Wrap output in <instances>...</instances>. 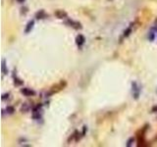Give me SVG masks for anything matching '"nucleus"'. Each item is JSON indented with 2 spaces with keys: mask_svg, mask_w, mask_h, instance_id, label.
I'll return each mask as SVG.
<instances>
[{
  "mask_svg": "<svg viewBox=\"0 0 157 147\" xmlns=\"http://www.w3.org/2000/svg\"><path fill=\"white\" fill-rule=\"evenodd\" d=\"M34 21L32 20V21H29V23L27 24V27H26V29H25V32H26V34L30 32V31L33 30V29H34Z\"/></svg>",
  "mask_w": 157,
  "mask_h": 147,
  "instance_id": "obj_8",
  "label": "nucleus"
},
{
  "mask_svg": "<svg viewBox=\"0 0 157 147\" xmlns=\"http://www.w3.org/2000/svg\"><path fill=\"white\" fill-rule=\"evenodd\" d=\"M54 15H55V17L58 18V19H66V18L68 17V14H67L64 10H56V11L54 12Z\"/></svg>",
  "mask_w": 157,
  "mask_h": 147,
  "instance_id": "obj_5",
  "label": "nucleus"
},
{
  "mask_svg": "<svg viewBox=\"0 0 157 147\" xmlns=\"http://www.w3.org/2000/svg\"><path fill=\"white\" fill-rule=\"evenodd\" d=\"M1 70H2L3 75L8 74V69H7V66H6V60L5 59H2V61H1Z\"/></svg>",
  "mask_w": 157,
  "mask_h": 147,
  "instance_id": "obj_9",
  "label": "nucleus"
},
{
  "mask_svg": "<svg viewBox=\"0 0 157 147\" xmlns=\"http://www.w3.org/2000/svg\"><path fill=\"white\" fill-rule=\"evenodd\" d=\"M148 39H149V41H153L155 39V32L153 30L148 32Z\"/></svg>",
  "mask_w": 157,
  "mask_h": 147,
  "instance_id": "obj_14",
  "label": "nucleus"
},
{
  "mask_svg": "<svg viewBox=\"0 0 157 147\" xmlns=\"http://www.w3.org/2000/svg\"><path fill=\"white\" fill-rule=\"evenodd\" d=\"M65 24L75 29H81L83 28L81 23H78L77 21H74V20H72V19H67L66 20V22H65Z\"/></svg>",
  "mask_w": 157,
  "mask_h": 147,
  "instance_id": "obj_3",
  "label": "nucleus"
},
{
  "mask_svg": "<svg viewBox=\"0 0 157 147\" xmlns=\"http://www.w3.org/2000/svg\"><path fill=\"white\" fill-rule=\"evenodd\" d=\"M146 130V127H144L143 128H142L139 132H137V146H145L146 141H145V138H144V133Z\"/></svg>",
  "mask_w": 157,
  "mask_h": 147,
  "instance_id": "obj_1",
  "label": "nucleus"
},
{
  "mask_svg": "<svg viewBox=\"0 0 157 147\" xmlns=\"http://www.w3.org/2000/svg\"><path fill=\"white\" fill-rule=\"evenodd\" d=\"M156 92H157V90H156Z\"/></svg>",
  "mask_w": 157,
  "mask_h": 147,
  "instance_id": "obj_21",
  "label": "nucleus"
},
{
  "mask_svg": "<svg viewBox=\"0 0 157 147\" xmlns=\"http://www.w3.org/2000/svg\"><path fill=\"white\" fill-rule=\"evenodd\" d=\"M13 78H14V84L16 85V86H21V85H23V84H24V81H23L22 79H20L19 78L15 77V75L13 76Z\"/></svg>",
  "mask_w": 157,
  "mask_h": 147,
  "instance_id": "obj_11",
  "label": "nucleus"
},
{
  "mask_svg": "<svg viewBox=\"0 0 157 147\" xmlns=\"http://www.w3.org/2000/svg\"><path fill=\"white\" fill-rule=\"evenodd\" d=\"M151 30H153V31H156V32H157V26L153 27V28L151 29Z\"/></svg>",
  "mask_w": 157,
  "mask_h": 147,
  "instance_id": "obj_18",
  "label": "nucleus"
},
{
  "mask_svg": "<svg viewBox=\"0 0 157 147\" xmlns=\"http://www.w3.org/2000/svg\"><path fill=\"white\" fill-rule=\"evenodd\" d=\"M135 140H136V138H135V137H130V138L128 139L127 143H126V146H128V147L132 146V144L135 143Z\"/></svg>",
  "mask_w": 157,
  "mask_h": 147,
  "instance_id": "obj_12",
  "label": "nucleus"
},
{
  "mask_svg": "<svg viewBox=\"0 0 157 147\" xmlns=\"http://www.w3.org/2000/svg\"><path fill=\"white\" fill-rule=\"evenodd\" d=\"M156 138H157V137H156Z\"/></svg>",
  "mask_w": 157,
  "mask_h": 147,
  "instance_id": "obj_22",
  "label": "nucleus"
},
{
  "mask_svg": "<svg viewBox=\"0 0 157 147\" xmlns=\"http://www.w3.org/2000/svg\"><path fill=\"white\" fill-rule=\"evenodd\" d=\"M21 92H22V94H24L25 96H27V97H32V96H35V95H36V92L29 87L22 88V89H21Z\"/></svg>",
  "mask_w": 157,
  "mask_h": 147,
  "instance_id": "obj_4",
  "label": "nucleus"
},
{
  "mask_svg": "<svg viewBox=\"0 0 157 147\" xmlns=\"http://www.w3.org/2000/svg\"><path fill=\"white\" fill-rule=\"evenodd\" d=\"M6 111H7L8 114L12 115V114H14V112H15V108L13 107V106H8V107L6 108Z\"/></svg>",
  "mask_w": 157,
  "mask_h": 147,
  "instance_id": "obj_15",
  "label": "nucleus"
},
{
  "mask_svg": "<svg viewBox=\"0 0 157 147\" xmlns=\"http://www.w3.org/2000/svg\"><path fill=\"white\" fill-rule=\"evenodd\" d=\"M151 113H157V105H156V106H153V107H152Z\"/></svg>",
  "mask_w": 157,
  "mask_h": 147,
  "instance_id": "obj_17",
  "label": "nucleus"
},
{
  "mask_svg": "<svg viewBox=\"0 0 157 147\" xmlns=\"http://www.w3.org/2000/svg\"><path fill=\"white\" fill-rule=\"evenodd\" d=\"M85 42V37L83 36V34H78V36L76 37V43L78 45V47H81V46H83V44Z\"/></svg>",
  "mask_w": 157,
  "mask_h": 147,
  "instance_id": "obj_7",
  "label": "nucleus"
},
{
  "mask_svg": "<svg viewBox=\"0 0 157 147\" xmlns=\"http://www.w3.org/2000/svg\"><path fill=\"white\" fill-rule=\"evenodd\" d=\"M9 97H10V93H5V94H3V95H2V100H3V101H5V100H6V99H9Z\"/></svg>",
  "mask_w": 157,
  "mask_h": 147,
  "instance_id": "obj_16",
  "label": "nucleus"
},
{
  "mask_svg": "<svg viewBox=\"0 0 157 147\" xmlns=\"http://www.w3.org/2000/svg\"><path fill=\"white\" fill-rule=\"evenodd\" d=\"M108 1H114V0H108Z\"/></svg>",
  "mask_w": 157,
  "mask_h": 147,
  "instance_id": "obj_20",
  "label": "nucleus"
},
{
  "mask_svg": "<svg viewBox=\"0 0 157 147\" xmlns=\"http://www.w3.org/2000/svg\"><path fill=\"white\" fill-rule=\"evenodd\" d=\"M48 17V14H46V12L44 10H39L35 13V19L36 20H43L46 19Z\"/></svg>",
  "mask_w": 157,
  "mask_h": 147,
  "instance_id": "obj_6",
  "label": "nucleus"
},
{
  "mask_svg": "<svg viewBox=\"0 0 157 147\" xmlns=\"http://www.w3.org/2000/svg\"><path fill=\"white\" fill-rule=\"evenodd\" d=\"M30 108H32V106H30V105H29L28 103H24V104L22 105V107H21V112H22V113L29 112V110H30Z\"/></svg>",
  "mask_w": 157,
  "mask_h": 147,
  "instance_id": "obj_10",
  "label": "nucleus"
},
{
  "mask_svg": "<svg viewBox=\"0 0 157 147\" xmlns=\"http://www.w3.org/2000/svg\"><path fill=\"white\" fill-rule=\"evenodd\" d=\"M26 0H17V2H19V3H24Z\"/></svg>",
  "mask_w": 157,
  "mask_h": 147,
  "instance_id": "obj_19",
  "label": "nucleus"
},
{
  "mask_svg": "<svg viewBox=\"0 0 157 147\" xmlns=\"http://www.w3.org/2000/svg\"><path fill=\"white\" fill-rule=\"evenodd\" d=\"M140 91H142V87L140 85L137 83V81H132V94L134 99L137 100L139 96H140Z\"/></svg>",
  "mask_w": 157,
  "mask_h": 147,
  "instance_id": "obj_2",
  "label": "nucleus"
},
{
  "mask_svg": "<svg viewBox=\"0 0 157 147\" xmlns=\"http://www.w3.org/2000/svg\"><path fill=\"white\" fill-rule=\"evenodd\" d=\"M132 29L131 27H129L128 29H125V31H124V37H128L130 34H132Z\"/></svg>",
  "mask_w": 157,
  "mask_h": 147,
  "instance_id": "obj_13",
  "label": "nucleus"
}]
</instances>
